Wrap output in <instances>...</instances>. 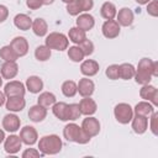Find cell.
I'll return each instance as SVG.
<instances>
[{
    "label": "cell",
    "mask_w": 158,
    "mask_h": 158,
    "mask_svg": "<svg viewBox=\"0 0 158 158\" xmlns=\"http://www.w3.org/2000/svg\"><path fill=\"white\" fill-rule=\"evenodd\" d=\"M63 142L58 135H47L40 138L38 151L43 156H54L62 151Z\"/></svg>",
    "instance_id": "cell-1"
},
{
    "label": "cell",
    "mask_w": 158,
    "mask_h": 158,
    "mask_svg": "<svg viewBox=\"0 0 158 158\" xmlns=\"http://www.w3.org/2000/svg\"><path fill=\"white\" fill-rule=\"evenodd\" d=\"M133 78L139 85L149 84L153 78V60L149 58H142L138 62Z\"/></svg>",
    "instance_id": "cell-2"
},
{
    "label": "cell",
    "mask_w": 158,
    "mask_h": 158,
    "mask_svg": "<svg viewBox=\"0 0 158 158\" xmlns=\"http://www.w3.org/2000/svg\"><path fill=\"white\" fill-rule=\"evenodd\" d=\"M44 44L49 49H56V51H64L69 46V38L62 32H51L49 35L46 36Z\"/></svg>",
    "instance_id": "cell-3"
},
{
    "label": "cell",
    "mask_w": 158,
    "mask_h": 158,
    "mask_svg": "<svg viewBox=\"0 0 158 158\" xmlns=\"http://www.w3.org/2000/svg\"><path fill=\"white\" fill-rule=\"evenodd\" d=\"M114 116L117 122L127 125L133 117V107L127 102H120L114 107Z\"/></svg>",
    "instance_id": "cell-4"
},
{
    "label": "cell",
    "mask_w": 158,
    "mask_h": 158,
    "mask_svg": "<svg viewBox=\"0 0 158 158\" xmlns=\"http://www.w3.org/2000/svg\"><path fill=\"white\" fill-rule=\"evenodd\" d=\"M4 94L6 95V98L25 96V94H26V86H25L23 83L19 81V80H10L4 86Z\"/></svg>",
    "instance_id": "cell-5"
},
{
    "label": "cell",
    "mask_w": 158,
    "mask_h": 158,
    "mask_svg": "<svg viewBox=\"0 0 158 158\" xmlns=\"http://www.w3.org/2000/svg\"><path fill=\"white\" fill-rule=\"evenodd\" d=\"M139 96L143 100L149 101L154 107L158 105V89L154 85L151 84L142 85V88L139 89Z\"/></svg>",
    "instance_id": "cell-6"
},
{
    "label": "cell",
    "mask_w": 158,
    "mask_h": 158,
    "mask_svg": "<svg viewBox=\"0 0 158 158\" xmlns=\"http://www.w3.org/2000/svg\"><path fill=\"white\" fill-rule=\"evenodd\" d=\"M120 27L121 26L118 25V22L116 20H106L101 26V32L105 38L112 40L120 35V31H121Z\"/></svg>",
    "instance_id": "cell-7"
},
{
    "label": "cell",
    "mask_w": 158,
    "mask_h": 158,
    "mask_svg": "<svg viewBox=\"0 0 158 158\" xmlns=\"http://www.w3.org/2000/svg\"><path fill=\"white\" fill-rule=\"evenodd\" d=\"M90 137H95L99 135L100 132V122L98 118L93 117V116H86L83 122H81V126H80Z\"/></svg>",
    "instance_id": "cell-8"
},
{
    "label": "cell",
    "mask_w": 158,
    "mask_h": 158,
    "mask_svg": "<svg viewBox=\"0 0 158 158\" xmlns=\"http://www.w3.org/2000/svg\"><path fill=\"white\" fill-rule=\"evenodd\" d=\"M22 147V141L17 135H10L4 141V149L7 154H16Z\"/></svg>",
    "instance_id": "cell-9"
},
{
    "label": "cell",
    "mask_w": 158,
    "mask_h": 158,
    "mask_svg": "<svg viewBox=\"0 0 158 158\" xmlns=\"http://www.w3.org/2000/svg\"><path fill=\"white\" fill-rule=\"evenodd\" d=\"M20 138L22 141V143L27 144V146H33L37 139H38V133L37 130L33 126H25L21 128L20 131Z\"/></svg>",
    "instance_id": "cell-10"
},
{
    "label": "cell",
    "mask_w": 158,
    "mask_h": 158,
    "mask_svg": "<svg viewBox=\"0 0 158 158\" xmlns=\"http://www.w3.org/2000/svg\"><path fill=\"white\" fill-rule=\"evenodd\" d=\"M20 126H21V120L17 115L15 114H7L4 116L2 118V128L10 133H14L16 131L20 130Z\"/></svg>",
    "instance_id": "cell-11"
},
{
    "label": "cell",
    "mask_w": 158,
    "mask_h": 158,
    "mask_svg": "<svg viewBox=\"0 0 158 158\" xmlns=\"http://www.w3.org/2000/svg\"><path fill=\"white\" fill-rule=\"evenodd\" d=\"M77 90L83 98L91 96L95 91V84L91 79H89V77H85V78H81L77 83Z\"/></svg>",
    "instance_id": "cell-12"
},
{
    "label": "cell",
    "mask_w": 158,
    "mask_h": 158,
    "mask_svg": "<svg viewBox=\"0 0 158 158\" xmlns=\"http://www.w3.org/2000/svg\"><path fill=\"white\" fill-rule=\"evenodd\" d=\"M10 46L11 48L15 51V53L19 56V57H23L28 53V41L22 37V36H17L15 37L11 42H10Z\"/></svg>",
    "instance_id": "cell-13"
},
{
    "label": "cell",
    "mask_w": 158,
    "mask_h": 158,
    "mask_svg": "<svg viewBox=\"0 0 158 158\" xmlns=\"http://www.w3.org/2000/svg\"><path fill=\"white\" fill-rule=\"evenodd\" d=\"M78 105H79V110H80L81 115H85V116H93L98 110V105H96L95 100L91 99L90 96L83 98Z\"/></svg>",
    "instance_id": "cell-14"
},
{
    "label": "cell",
    "mask_w": 158,
    "mask_h": 158,
    "mask_svg": "<svg viewBox=\"0 0 158 158\" xmlns=\"http://www.w3.org/2000/svg\"><path fill=\"white\" fill-rule=\"evenodd\" d=\"M131 126H132V130L135 133L143 135L148 130V117L133 114V117L131 120Z\"/></svg>",
    "instance_id": "cell-15"
},
{
    "label": "cell",
    "mask_w": 158,
    "mask_h": 158,
    "mask_svg": "<svg viewBox=\"0 0 158 158\" xmlns=\"http://www.w3.org/2000/svg\"><path fill=\"white\" fill-rule=\"evenodd\" d=\"M99 69H100V65L96 60L94 59H85V60H81V64H80V73L85 77H94L99 73Z\"/></svg>",
    "instance_id": "cell-16"
},
{
    "label": "cell",
    "mask_w": 158,
    "mask_h": 158,
    "mask_svg": "<svg viewBox=\"0 0 158 158\" xmlns=\"http://www.w3.org/2000/svg\"><path fill=\"white\" fill-rule=\"evenodd\" d=\"M25 106H26V100L23 99V96L7 98L5 101V107L10 112H20L25 109Z\"/></svg>",
    "instance_id": "cell-17"
},
{
    "label": "cell",
    "mask_w": 158,
    "mask_h": 158,
    "mask_svg": "<svg viewBox=\"0 0 158 158\" xmlns=\"http://www.w3.org/2000/svg\"><path fill=\"white\" fill-rule=\"evenodd\" d=\"M116 17H117V22L120 26H123V27H128L133 23V20H135V16H133V12L130 7H122L118 10V12L116 14Z\"/></svg>",
    "instance_id": "cell-18"
},
{
    "label": "cell",
    "mask_w": 158,
    "mask_h": 158,
    "mask_svg": "<svg viewBox=\"0 0 158 158\" xmlns=\"http://www.w3.org/2000/svg\"><path fill=\"white\" fill-rule=\"evenodd\" d=\"M75 23H77V27H79L83 31L88 32V31H90L94 27L95 19H94L93 15L86 14V12L85 14H79L78 17H77V20H75Z\"/></svg>",
    "instance_id": "cell-19"
},
{
    "label": "cell",
    "mask_w": 158,
    "mask_h": 158,
    "mask_svg": "<svg viewBox=\"0 0 158 158\" xmlns=\"http://www.w3.org/2000/svg\"><path fill=\"white\" fill-rule=\"evenodd\" d=\"M19 73V65L16 62H5L1 65L0 69V74L2 77V79H14Z\"/></svg>",
    "instance_id": "cell-20"
},
{
    "label": "cell",
    "mask_w": 158,
    "mask_h": 158,
    "mask_svg": "<svg viewBox=\"0 0 158 158\" xmlns=\"http://www.w3.org/2000/svg\"><path fill=\"white\" fill-rule=\"evenodd\" d=\"M47 117V109L41 105H33L28 110V118L32 122H42Z\"/></svg>",
    "instance_id": "cell-21"
},
{
    "label": "cell",
    "mask_w": 158,
    "mask_h": 158,
    "mask_svg": "<svg viewBox=\"0 0 158 158\" xmlns=\"http://www.w3.org/2000/svg\"><path fill=\"white\" fill-rule=\"evenodd\" d=\"M26 90H28L32 94H38L43 89V80L37 75H30L26 79Z\"/></svg>",
    "instance_id": "cell-22"
},
{
    "label": "cell",
    "mask_w": 158,
    "mask_h": 158,
    "mask_svg": "<svg viewBox=\"0 0 158 158\" xmlns=\"http://www.w3.org/2000/svg\"><path fill=\"white\" fill-rule=\"evenodd\" d=\"M80 130H81V127H80L79 125H77V123H74V122L68 123V125H65L64 128H63V137H64L68 142H75L77 138H78V135H79Z\"/></svg>",
    "instance_id": "cell-23"
},
{
    "label": "cell",
    "mask_w": 158,
    "mask_h": 158,
    "mask_svg": "<svg viewBox=\"0 0 158 158\" xmlns=\"http://www.w3.org/2000/svg\"><path fill=\"white\" fill-rule=\"evenodd\" d=\"M33 33L37 36V37H44L48 32V25L44 19L42 17H37L32 21V26H31Z\"/></svg>",
    "instance_id": "cell-24"
},
{
    "label": "cell",
    "mask_w": 158,
    "mask_h": 158,
    "mask_svg": "<svg viewBox=\"0 0 158 158\" xmlns=\"http://www.w3.org/2000/svg\"><path fill=\"white\" fill-rule=\"evenodd\" d=\"M154 111V106L149 102V101H139L136 104V106L133 107V114L135 115H142L146 117H149L151 114Z\"/></svg>",
    "instance_id": "cell-25"
},
{
    "label": "cell",
    "mask_w": 158,
    "mask_h": 158,
    "mask_svg": "<svg viewBox=\"0 0 158 158\" xmlns=\"http://www.w3.org/2000/svg\"><path fill=\"white\" fill-rule=\"evenodd\" d=\"M14 25L21 31H27L32 26V20L26 14H17L14 17Z\"/></svg>",
    "instance_id": "cell-26"
},
{
    "label": "cell",
    "mask_w": 158,
    "mask_h": 158,
    "mask_svg": "<svg viewBox=\"0 0 158 158\" xmlns=\"http://www.w3.org/2000/svg\"><path fill=\"white\" fill-rule=\"evenodd\" d=\"M100 14H101V16H102L105 20H114V19L116 17L117 9H116V6H115L114 2L105 1V2L101 5Z\"/></svg>",
    "instance_id": "cell-27"
},
{
    "label": "cell",
    "mask_w": 158,
    "mask_h": 158,
    "mask_svg": "<svg viewBox=\"0 0 158 158\" xmlns=\"http://www.w3.org/2000/svg\"><path fill=\"white\" fill-rule=\"evenodd\" d=\"M136 68L131 63H122L118 65V78L123 80H130L135 77Z\"/></svg>",
    "instance_id": "cell-28"
},
{
    "label": "cell",
    "mask_w": 158,
    "mask_h": 158,
    "mask_svg": "<svg viewBox=\"0 0 158 158\" xmlns=\"http://www.w3.org/2000/svg\"><path fill=\"white\" fill-rule=\"evenodd\" d=\"M68 38H69V41H72L74 44H79L80 42H83V41L86 38V32L83 31L81 28L74 26V27L69 28Z\"/></svg>",
    "instance_id": "cell-29"
},
{
    "label": "cell",
    "mask_w": 158,
    "mask_h": 158,
    "mask_svg": "<svg viewBox=\"0 0 158 158\" xmlns=\"http://www.w3.org/2000/svg\"><path fill=\"white\" fill-rule=\"evenodd\" d=\"M57 101V98L53 93H49V91H43L40 94V96L37 98V104L48 109V107H52V105Z\"/></svg>",
    "instance_id": "cell-30"
},
{
    "label": "cell",
    "mask_w": 158,
    "mask_h": 158,
    "mask_svg": "<svg viewBox=\"0 0 158 158\" xmlns=\"http://www.w3.org/2000/svg\"><path fill=\"white\" fill-rule=\"evenodd\" d=\"M67 106L68 104L63 102V101H59V102H54L52 105V112L53 115L60 120V121H67Z\"/></svg>",
    "instance_id": "cell-31"
},
{
    "label": "cell",
    "mask_w": 158,
    "mask_h": 158,
    "mask_svg": "<svg viewBox=\"0 0 158 158\" xmlns=\"http://www.w3.org/2000/svg\"><path fill=\"white\" fill-rule=\"evenodd\" d=\"M60 90H62V93H63V95L65 98H73L78 93V90H77V83L73 81V80H65V81H63Z\"/></svg>",
    "instance_id": "cell-32"
},
{
    "label": "cell",
    "mask_w": 158,
    "mask_h": 158,
    "mask_svg": "<svg viewBox=\"0 0 158 158\" xmlns=\"http://www.w3.org/2000/svg\"><path fill=\"white\" fill-rule=\"evenodd\" d=\"M0 58L4 59L5 62H16L19 56L15 53V51L11 48V46L7 44V46H2L0 48Z\"/></svg>",
    "instance_id": "cell-33"
},
{
    "label": "cell",
    "mask_w": 158,
    "mask_h": 158,
    "mask_svg": "<svg viewBox=\"0 0 158 158\" xmlns=\"http://www.w3.org/2000/svg\"><path fill=\"white\" fill-rule=\"evenodd\" d=\"M51 51L52 49H49L46 44H41L35 49V58L40 62H46L51 58V54H52Z\"/></svg>",
    "instance_id": "cell-34"
},
{
    "label": "cell",
    "mask_w": 158,
    "mask_h": 158,
    "mask_svg": "<svg viewBox=\"0 0 158 158\" xmlns=\"http://www.w3.org/2000/svg\"><path fill=\"white\" fill-rule=\"evenodd\" d=\"M68 49V58L72 60V62H75V63H79V62H81V60H84V53H83V51L79 48V46L77 44V46H72V47H69V48H67Z\"/></svg>",
    "instance_id": "cell-35"
},
{
    "label": "cell",
    "mask_w": 158,
    "mask_h": 158,
    "mask_svg": "<svg viewBox=\"0 0 158 158\" xmlns=\"http://www.w3.org/2000/svg\"><path fill=\"white\" fill-rule=\"evenodd\" d=\"M81 116L78 104H68L67 106V121H75Z\"/></svg>",
    "instance_id": "cell-36"
},
{
    "label": "cell",
    "mask_w": 158,
    "mask_h": 158,
    "mask_svg": "<svg viewBox=\"0 0 158 158\" xmlns=\"http://www.w3.org/2000/svg\"><path fill=\"white\" fill-rule=\"evenodd\" d=\"M78 46H79V48L83 51V53H84L85 57H89V56H91V54L94 53V49H95L94 43H93L90 40H88V38H85V40H84L83 42H80Z\"/></svg>",
    "instance_id": "cell-37"
},
{
    "label": "cell",
    "mask_w": 158,
    "mask_h": 158,
    "mask_svg": "<svg viewBox=\"0 0 158 158\" xmlns=\"http://www.w3.org/2000/svg\"><path fill=\"white\" fill-rule=\"evenodd\" d=\"M105 75L111 80H117L118 79V64L109 65L105 70Z\"/></svg>",
    "instance_id": "cell-38"
},
{
    "label": "cell",
    "mask_w": 158,
    "mask_h": 158,
    "mask_svg": "<svg viewBox=\"0 0 158 158\" xmlns=\"http://www.w3.org/2000/svg\"><path fill=\"white\" fill-rule=\"evenodd\" d=\"M67 12L72 16H78L79 14H81V10H80L79 4H78L77 0H73V1L67 4Z\"/></svg>",
    "instance_id": "cell-39"
},
{
    "label": "cell",
    "mask_w": 158,
    "mask_h": 158,
    "mask_svg": "<svg viewBox=\"0 0 158 158\" xmlns=\"http://www.w3.org/2000/svg\"><path fill=\"white\" fill-rule=\"evenodd\" d=\"M147 14L151 15L152 17L158 16V1L157 0H151L147 4Z\"/></svg>",
    "instance_id": "cell-40"
},
{
    "label": "cell",
    "mask_w": 158,
    "mask_h": 158,
    "mask_svg": "<svg viewBox=\"0 0 158 158\" xmlns=\"http://www.w3.org/2000/svg\"><path fill=\"white\" fill-rule=\"evenodd\" d=\"M21 156H22V158H37V157H42L43 154L36 148H27L22 152Z\"/></svg>",
    "instance_id": "cell-41"
},
{
    "label": "cell",
    "mask_w": 158,
    "mask_h": 158,
    "mask_svg": "<svg viewBox=\"0 0 158 158\" xmlns=\"http://www.w3.org/2000/svg\"><path fill=\"white\" fill-rule=\"evenodd\" d=\"M79 4V7L81 10V12H86L90 11L94 7V0H77Z\"/></svg>",
    "instance_id": "cell-42"
},
{
    "label": "cell",
    "mask_w": 158,
    "mask_h": 158,
    "mask_svg": "<svg viewBox=\"0 0 158 158\" xmlns=\"http://www.w3.org/2000/svg\"><path fill=\"white\" fill-rule=\"evenodd\" d=\"M157 118H158V114H157L156 111H153V112L151 114V116H149V120H151L149 130L152 131V133H153L154 136L158 135V132H157Z\"/></svg>",
    "instance_id": "cell-43"
},
{
    "label": "cell",
    "mask_w": 158,
    "mask_h": 158,
    "mask_svg": "<svg viewBox=\"0 0 158 158\" xmlns=\"http://www.w3.org/2000/svg\"><path fill=\"white\" fill-rule=\"evenodd\" d=\"M26 6L30 10H38L43 6L42 0H26Z\"/></svg>",
    "instance_id": "cell-44"
},
{
    "label": "cell",
    "mask_w": 158,
    "mask_h": 158,
    "mask_svg": "<svg viewBox=\"0 0 158 158\" xmlns=\"http://www.w3.org/2000/svg\"><path fill=\"white\" fill-rule=\"evenodd\" d=\"M9 16V9L5 5L0 4V23H2Z\"/></svg>",
    "instance_id": "cell-45"
},
{
    "label": "cell",
    "mask_w": 158,
    "mask_h": 158,
    "mask_svg": "<svg viewBox=\"0 0 158 158\" xmlns=\"http://www.w3.org/2000/svg\"><path fill=\"white\" fill-rule=\"evenodd\" d=\"M153 77H158V62H153Z\"/></svg>",
    "instance_id": "cell-46"
},
{
    "label": "cell",
    "mask_w": 158,
    "mask_h": 158,
    "mask_svg": "<svg viewBox=\"0 0 158 158\" xmlns=\"http://www.w3.org/2000/svg\"><path fill=\"white\" fill-rule=\"evenodd\" d=\"M6 101V95L4 94V91H0V106H2Z\"/></svg>",
    "instance_id": "cell-47"
},
{
    "label": "cell",
    "mask_w": 158,
    "mask_h": 158,
    "mask_svg": "<svg viewBox=\"0 0 158 158\" xmlns=\"http://www.w3.org/2000/svg\"><path fill=\"white\" fill-rule=\"evenodd\" d=\"M5 138H6V137H5V132H4V130L0 128V143H2V142L5 141Z\"/></svg>",
    "instance_id": "cell-48"
},
{
    "label": "cell",
    "mask_w": 158,
    "mask_h": 158,
    "mask_svg": "<svg viewBox=\"0 0 158 158\" xmlns=\"http://www.w3.org/2000/svg\"><path fill=\"white\" fill-rule=\"evenodd\" d=\"M137 4H139V5H147L151 0H135Z\"/></svg>",
    "instance_id": "cell-49"
},
{
    "label": "cell",
    "mask_w": 158,
    "mask_h": 158,
    "mask_svg": "<svg viewBox=\"0 0 158 158\" xmlns=\"http://www.w3.org/2000/svg\"><path fill=\"white\" fill-rule=\"evenodd\" d=\"M42 2H43V5H51L54 2V0H42Z\"/></svg>",
    "instance_id": "cell-50"
},
{
    "label": "cell",
    "mask_w": 158,
    "mask_h": 158,
    "mask_svg": "<svg viewBox=\"0 0 158 158\" xmlns=\"http://www.w3.org/2000/svg\"><path fill=\"white\" fill-rule=\"evenodd\" d=\"M1 85H2V77H1V74H0V88H1Z\"/></svg>",
    "instance_id": "cell-51"
},
{
    "label": "cell",
    "mask_w": 158,
    "mask_h": 158,
    "mask_svg": "<svg viewBox=\"0 0 158 158\" xmlns=\"http://www.w3.org/2000/svg\"><path fill=\"white\" fill-rule=\"evenodd\" d=\"M63 2H65V4H68V2H70V1H73V0H62Z\"/></svg>",
    "instance_id": "cell-52"
}]
</instances>
